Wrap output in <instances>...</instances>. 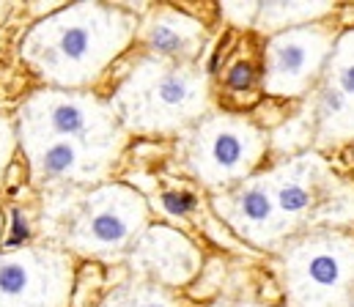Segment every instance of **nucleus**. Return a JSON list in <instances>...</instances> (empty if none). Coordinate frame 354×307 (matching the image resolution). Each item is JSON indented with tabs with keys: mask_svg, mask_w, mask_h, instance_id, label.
<instances>
[{
	"mask_svg": "<svg viewBox=\"0 0 354 307\" xmlns=\"http://www.w3.org/2000/svg\"><path fill=\"white\" fill-rule=\"evenodd\" d=\"M127 264L138 280H149L174 291L195 280L203 255L184 230L157 222L140 233V239L127 255Z\"/></svg>",
	"mask_w": 354,
	"mask_h": 307,
	"instance_id": "nucleus-11",
	"label": "nucleus"
},
{
	"mask_svg": "<svg viewBox=\"0 0 354 307\" xmlns=\"http://www.w3.org/2000/svg\"><path fill=\"white\" fill-rule=\"evenodd\" d=\"M75 255L55 244H22L0 252V307H69Z\"/></svg>",
	"mask_w": 354,
	"mask_h": 307,
	"instance_id": "nucleus-8",
	"label": "nucleus"
},
{
	"mask_svg": "<svg viewBox=\"0 0 354 307\" xmlns=\"http://www.w3.org/2000/svg\"><path fill=\"white\" fill-rule=\"evenodd\" d=\"M288 307H354V236L322 228L280 247Z\"/></svg>",
	"mask_w": 354,
	"mask_h": 307,
	"instance_id": "nucleus-6",
	"label": "nucleus"
},
{
	"mask_svg": "<svg viewBox=\"0 0 354 307\" xmlns=\"http://www.w3.org/2000/svg\"><path fill=\"white\" fill-rule=\"evenodd\" d=\"M99 307H132V299H129V283L113 288V291L102 299V305Z\"/></svg>",
	"mask_w": 354,
	"mask_h": 307,
	"instance_id": "nucleus-23",
	"label": "nucleus"
},
{
	"mask_svg": "<svg viewBox=\"0 0 354 307\" xmlns=\"http://www.w3.org/2000/svg\"><path fill=\"white\" fill-rule=\"evenodd\" d=\"M19 140L64 137L80 143L102 165L113 170L127 148V129L121 126L110 99L91 91L39 88L17 107L14 115Z\"/></svg>",
	"mask_w": 354,
	"mask_h": 307,
	"instance_id": "nucleus-4",
	"label": "nucleus"
},
{
	"mask_svg": "<svg viewBox=\"0 0 354 307\" xmlns=\"http://www.w3.org/2000/svg\"><path fill=\"white\" fill-rule=\"evenodd\" d=\"M138 25L127 6L69 3L28 28L19 58L44 88L88 91L138 39Z\"/></svg>",
	"mask_w": 354,
	"mask_h": 307,
	"instance_id": "nucleus-1",
	"label": "nucleus"
},
{
	"mask_svg": "<svg viewBox=\"0 0 354 307\" xmlns=\"http://www.w3.org/2000/svg\"><path fill=\"white\" fill-rule=\"evenodd\" d=\"M127 135H184L212 112V80L198 63H174L140 52L110 94Z\"/></svg>",
	"mask_w": 354,
	"mask_h": 307,
	"instance_id": "nucleus-3",
	"label": "nucleus"
},
{
	"mask_svg": "<svg viewBox=\"0 0 354 307\" xmlns=\"http://www.w3.org/2000/svg\"><path fill=\"white\" fill-rule=\"evenodd\" d=\"M206 25L171 3L146 8L138 25L143 52L174 63H198L206 50Z\"/></svg>",
	"mask_w": 354,
	"mask_h": 307,
	"instance_id": "nucleus-13",
	"label": "nucleus"
},
{
	"mask_svg": "<svg viewBox=\"0 0 354 307\" xmlns=\"http://www.w3.org/2000/svg\"><path fill=\"white\" fill-rule=\"evenodd\" d=\"M280 217L297 236L302 228H335L354 219V184H346L313 151L288 157L264 173Z\"/></svg>",
	"mask_w": 354,
	"mask_h": 307,
	"instance_id": "nucleus-7",
	"label": "nucleus"
},
{
	"mask_svg": "<svg viewBox=\"0 0 354 307\" xmlns=\"http://www.w3.org/2000/svg\"><path fill=\"white\" fill-rule=\"evenodd\" d=\"M3 230H6V217L0 214V252H3Z\"/></svg>",
	"mask_w": 354,
	"mask_h": 307,
	"instance_id": "nucleus-24",
	"label": "nucleus"
},
{
	"mask_svg": "<svg viewBox=\"0 0 354 307\" xmlns=\"http://www.w3.org/2000/svg\"><path fill=\"white\" fill-rule=\"evenodd\" d=\"M333 11H335V3H261L253 28L266 33V39H269L283 30L322 22Z\"/></svg>",
	"mask_w": 354,
	"mask_h": 307,
	"instance_id": "nucleus-15",
	"label": "nucleus"
},
{
	"mask_svg": "<svg viewBox=\"0 0 354 307\" xmlns=\"http://www.w3.org/2000/svg\"><path fill=\"white\" fill-rule=\"evenodd\" d=\"M313 140H316V121H313V112L308 107L305 112L288 118L283 126H277L272 132L269 151H274V154H294V151L308 148Z\"/></svg>",
	"mask_w": 354,
	"mask_h": 307,
	"instance_id": "nucleus-16",
	"label": "nucleus"
},
{
	"mask_svg": "<svg viewBox=\"0 0 354 307\" xmlns=\"http://www.w3.org/2000/svg\"><path fill=\"white\" fill-rule=\"evenodd\" d=\"M28 159V179L39 190L93 187L107 181L110 168L102 165L80 143L64 137H28L19 140Z\"/></svg>",
	"mask_w": 354,
	"mask_h": 307,
	"instance_id": "nucleus-12",
	"label": "nucleus"
},
{
	"mask_svg": "<svg viewBox=\"0 0 354 307\" xmlns=\"http://www.w3.org/2000/svg\"><path fill=\"white\" fill-rule=\"evenodd\" d=\"M324 77L330 83H335L354 102V30L338 33V41H335V50H333Z\"/></svg>",
	"mask_w": 354,
	"mask_h": 307,
	"instance_id": "nucleus-17",
	"label": "nucleus"
},
{
	"mask_svg": "<svg viewBox=\"0 0 354 307\" xmlns=\"http://www.w3.org/2000/svg\"><path fill=\"white\" fill-rule=\"evenodd\" d=\"M266 151V132L239 112L212 110L178 135V154L187 173L212 192L250 179L264 162Z\"/></svg>",
	"mask_w": 354,
	"mask_h": 307,
	"instance_id": "nucleus-5",
	"label": "nucleus"
},
{
	"mask_svg": "<svg viewBox=\"0 0 354 307\" xmlns=\"http://www.w3.org/2000/svg\"><path fill=\"white\" fill-rule=\"evenodd\" d=\"M338 33L322 22L269 36L264 44L261 88L274 99H299L316 91L333 58Z\"/></svg>",
	"mask_w": 354,
	"mask_h": 307,
	"instance_id": "nucleus-9",
	"label": "nucleus"
},
{
	"mask_svg": "<svg viewBox=\"0 0 354 307\" xmlns=\"http://www.w3.org/2000/svg\"><path fill=\"white\" fill-rule=\"evenodd\" d=\"M259 83V72H256V66L250 63V61H245V58H239V61H234L228 69H225V88L228 91H236V94H248L253 86Z\"/></svg>",
	"mask_w": 354,
	"mask_h": 307,
	"instance_id": "nucleus-20",
	"label": "nucleus"
},
{
	"mask_svg": "<svg viewBox=\"0 0 354 307\" xmlns=\"http://www.w3.org/2000/svg\"><path fill=\"white\" fill-rule=\"evenodd\" d=\"M160 206L162 211H168V214H174V217H184V214H189L195 206H198V198L192 195V192H187V190H178V192H165L162 198H160Z\"/></svg>",
	"mask_w": 354,
	"mask_h": 307,
	"instance_id": "nucleus-22",
	"label": "nucleus"
},
{
	"mask_svg": "<svg viewBox=\"0 0 354 307\" xmlns=\"http://www.w3.org/2000/svg\"><path fill=\"white\" fill-rule=\"evenodd\" d=\"M47 225L58 228L61 250L104 264L124 261L151 225L149 201L124 181L50 190ZM44 225V228H47Z\"/></svg>",
	"mask_w": 354,
	"mask_h": 307,
	"instance_id": "nucleus-2",
	"label": "nucleus"
},
{
	"mask_svg": "<svg viewBox=\"0 0 354 307\" xmlns=\"http://www.w3.org/2000/svg\"><path fill=\"white\" fill-rule=\"evenodd\" d=\"M259 6L261 3H220V11L228 22H234L239 28H253L256 17H259Z\"/></svg>",
	"mask_w": 354,
	"mask_h": 307,
	"instance_id": "nucleus-21",
	"label": "nucleus"
},
{
	"mask_svg": "<svg viewBox=\"0 0 354 307\" xmlns=\"http://www.w3.org/2000/svg\"><path fill=\"white\" fill-rule=\"evenodd\" d=\"M310 112L316 121V146H341L354 140V102L327 77L313 91Z\"/></svg>",
	"mask_w": 354,
	"mask_h": 307,
	"instance_id": "nucleus-14",
	"label": "nucleus"
},
{
	"mask_svg": "<svg viewBox=\"0 0 354 307\" xmlns=\"http://www.w3.org/2000/svg\"><path fill=\"white\" fill-rule=\"evenodd\" d=\"M212 208L217 217L248 244L253 247H283L294 233L280 217L274 195L266 184L264 173L250 176L228 190L212 192Z\"/></svg>",
	"mask_w": 354,
	"mask_h": 307,
	"instance_id": "nucleus-10",
	"label": "nucleus"
},
{
	"mask_svg": "<svg viewBox=\"0 0 354 307\" xmlns=\"http://www.w3.org/2000/svg\"><path fill=\"white\" fill-rule=\"evenodd\" d=\"M17 148H19V135H17L14 115H3L0 112V187H3L6 170L11 168V162L17 157Z\"/></svg>",
	"mask_w": 354,
	"mask_h": 307,
	"instance_id": "nucleus-19",
	"label": "nucleus"
},
{
	"mask_svg": "<svg viewBox=\"0 0 354 307\" xmlns=\"http://www.w3.org/2000/svg\"><path fill=\"white\" fill-rule=\"evenodd\" d=\"M129 299L132 307H176V299L168 288L149 283V280H129Z\"/></svg>",
	"mask_w": 354,
	"mask_h": 307,
	"instance_id": "nucleus-18",
	"label": "nucleus"
}]
</instances>
